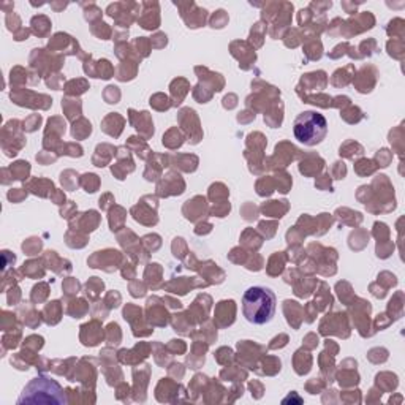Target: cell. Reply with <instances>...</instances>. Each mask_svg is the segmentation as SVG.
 Segmentation results:
<instances>
[{
	"instance_id": "cell-8",
	"label": "cell",
	"mask_w": 405,
	"mask_h": 405,
	"mask_svg": "<svg viewBox=\"0 0 405 405\" xmlns=\"http://www.w3.org/2000/svg\"><path fill=\"white\" fill-rule=\"evenodd\" d=\"M391 160H393V154H391L390 151H388V149H382V151H378V152H377V162H378V165H377V166L385 168V166L390 165Z\"/></svg>"
},
{
	"instance_id": "cell-6",
	"label": "cell",
	"mask_w": 405,
	"mask_h": 405,
	"mask_svg": "<svg viewBox=\"0 0 405 405\" xmlns=\"http://www.w3.org/2000/svg\"><path fill=\"white\" fill-rule=\"evenodd\" d=\"M388 53L390 56H393L394 59H404L405 54V46H404V40H393L388 43Z\"/></svg>"
},
{
	"instance_id": "cell-2",
	"label": "cell",
	"mask_w": 405,
	"mask_h": 405,
	"mask_svg": "<svg viewBox=\"0 0 405 405\" xmlns=\"http://www.w3.org/2000/svg\"><path fill=\"white\" fill-rule=\"evenodd\" d=\"M67 398L64 390L56 380L46 377H37L24 388L18 404H51L60 405L65 404Z\"/></svg>"
},
{
	"instance_id": "cell-5",
	"label": "cell",
	"mask_w": 405,
	"mask_h": 405,
	"mask_svg": "<svg viewBox=\"0 0 405 405\" xmlns=\"http://www.w3.org/2000/svg\"><path fill=\"white\" fill-rule=\"evenodd\" d=\"M404 19L401 18H396L390 22V25H388V35H391L393 40H402L404 38V32H405V25H404Z\"/></svg>"
},
{
	"instance_id": "cell-7",
	"label": "cell",
	"mask_w": 405,
	"mask_h": 405,
	"mask_svg": "<svg viewBox=\"0 0 405 405\" xmlns=\"http://www.w3.org/2000/svg\"><path fill=\"white\" fill-rule=\"evenodd\" d=\"M375 169H377V165H375L374 160H361V162H358V165H356V173L361 174V176L372 174Z\"/></svg>"
},
{
	"instance_id": "cell-4",
	"label": "cell",
	"mask_w": 405,
	"mask_h": 405,
	"mask_svg": "<svg viewBox=\"0 0 405 405\" xmlns=\"http://www.w3.org/2000/svg\"><path fill=\"white\" fill-rule=\"evenodd\" d=\"M388 314L391 315V320L396 322L399 320L404 314V293L398 291L390 301V306H388Z\"/></svg>"
},
{
	"instance_id": "cell-3",
	"label": "cell",
	"mask_w": 405,
	"mask_h": 405,
	"mask_svg": "<svg viewBox=\"0 0 405 405\" xmlns=\"http://www.w3.org/2000/svg\"><path fill=\"white\" fill-rule=\"evenodd\" d=\"M295 138L304 146L320 144L328 133V122L323 114L315 111H304L293 122Z\"/></svg>"
},
{
	"instance_id": "cell-9",
	"label": "cell",
	"mask_w": 405,
	"mask_h": 405,
	"mask_svg": "<svg viewBox=\"0 0 405 405\" xmlns=\"http://www.w3.org/2000/svg\"><path fill=\"white\" fill-rule=\"evenodd\" d=\"M85 177H87V184H84L85 192L93 193V192L97 190V187H98V179H97L95 174H85Z\"/></svg>"
},
{
	"instance_id": "cell-1",
	"label": "cell",
	"mask_w": 405,
	"mask_h": 405,
	"mask_svg": "<svg viewBox=\"0 0 405 405\" xmlns=\"http://www.w3.org/2000/svg\"><path fill=\"white\" fill-rule=\"evenodd\" d=\"M275 295L271 288L250 287L243 296V314L247 322L253 324H266L275 314Z\"/></svg>"
}]
</instances>
